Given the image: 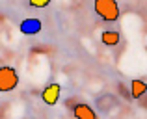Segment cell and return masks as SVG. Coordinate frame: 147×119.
<instances>
[{
	"instance_id": "cell-1",
	"label": "cell",
	"mask_w": 147,
	"mask_h": 119,
	"mask_svg": "<svg viewBox=\"0 0 147 119\" xmlns=\"http://www.w3.org/2000/svg\"><path fill=\"white\" fill-rule=\"evenodd\" d=\"M93 9L106 22H115L119 19L117 0H93Z\"/></svg>"
},
{
	"instance_id": "cell-2",
	"label": "cell",
	"mask_w": 147,
	"mask_h": 119,
	"mask_svg": "<svg viewBox=\"0 0 147 119\" xmlns=\"http://www.w3.org/2000/svg\"><path fill=\"white\" fill-rule=\"evenodd\" d=\"M17 86H19L17 69L9 67V65H2V67H0V93L13 91Z\"/></svg>"
},
{
	"instance_id": "cell-3",
	"label": "cell",
	"mask_w": 147,
	"mask_h": 119,
	"mask_svg": "<svg viewBox=\"0 0 147 119\" xmlns=\"http://www.w3.org/2000/svg\"><path fill=\"white\" fill-rule=\"evenodd\" d=\"M60 95H61V86H60V84H56V82L45 86L43 91H41V99H43V102H45V104H49V106L56 104L58 99H60Z\"/></svg>"
},
{
	"instance_id": "cell-4",
	"label": "cell",
	"mask_w": 147,
	"mask_h": 119,
	"mask_svg": "<svg viewBox=\"0 0 147 119\" xmlns=\"http://www.w3.org/2000/svg\"><path fill=\"white\" fill-rule=\"evenodd\" d=\"M73 116L75 119H97V114L91 106L84 104V102H78V104L73 106Z\"/></svg>"
},
{
	"instance_id": "cell-5",
	"label": "cell",
	"mask_w": 147,
	"mask_h": 119,
	"mask_svg": "<svg viewBox=\"0 0 147 119\" xmlns=\"http://www.w3.org/2000/svg\"><path fill=\"white\" fill-rule=\"evenodd\" d=\"M119 39H121V34H119L117 30H104V32L100 34V41H102V45H106V47H115V45H119Z\"/></svg>"
},
{
	"instance_id": "cell-6",
	"label": "cell",
	"mask_w": 147,
	"mask_h": 119,
	"mask_svg": "<svg viewBox=\"0 0 147 119\" xmlns=\"http://www.w3.org/2000/svg\"><path fill=\"white\" fill-rule=\"evenodd\" d=\"M147 93V84L144 80H132L130 82V95L134 99H142Z\"/></svg>"
},
{
	"instance_id": "cell-7",
	"label": "cell",
	"mask_w": 147,
	"mask_h": 119,
	"mask_svg": "<svg viewBox=\"0 0 147 119\" xmlns=\"http://www.w3.org/2000/svg\"><path fill=\"white\" fill-rule=\"evenodd\" d=\"M28 2H30V6L36 7V9H43V7H47L50 4V0H28Z\"/></svg>"
}]
</instances>
